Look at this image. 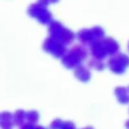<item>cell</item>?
<instances>
[{"mask_svg":"<svg viewBox=\"0 0 129 129\" xmlns=\"http://www.w3.org/2000/svg\"><path fill=\"white\" fill-rule=\"evenodd\" d=\"M129 64V58L127 57V55L124 54H119L116 55V57L112 58L110 61V67L112 69V71L116 72V73H122Z\"/></svg>","mask_w":129,"mask_h":129,"instance_id":"cell-1","label":"cell"},{"mask_svg":"<svg viewBox=\"0 0 129 129\" xmlns=\"http://www.w3.org/2000/svg\"><path fill=\"white\" fill-rule=\"evenodd\" d=\"M115 94H116V97L120 103H122V104L129 103V90H128V88L118 87L115 90Z\"/></svg>","mask_w":129,"mask_h":129,"instance_id":"cell-2","label":"cell"},{"mask_svg":"<svg viewBox=\"0 0 129 129\" xmlns=\"http://www.w3.org/2000/svg\"><path fill=\"white\" fill-rule=\"evenodd\" d=\"M125 126H126V128H127V129H129V120H128V122L126 123V125H125Z\"/></svg>","mask_w":129,"mask_h":129,"instance_id":"cell-3","label":"cell"},{"mask_svg":"<svg viewBox=\"0 0 129 129\" xmlns=\"http://www.w3.org/2000/svg\"><path fill=\"white\" fill-rule=\"evenodd\" d=\"M128 90H129V87H128Z\"/></svg>","mask_w":129,"mask_h":129,"instance_id":"cell-4","label":"cell"}]
</instances>
